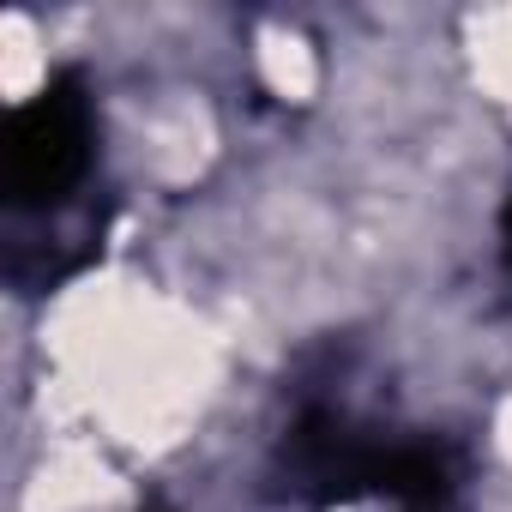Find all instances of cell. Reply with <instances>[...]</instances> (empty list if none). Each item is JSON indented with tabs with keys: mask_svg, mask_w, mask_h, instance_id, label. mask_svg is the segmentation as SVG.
I'll return each mask as SVG.
<instances>
[{
	"mask_svg": "<svg viewBox=\"0 0 512 512\" xmlns=\"http://www.w3.org/2000/svg\"><path fill=\"white\" fill-rule=\"evenodd\" d=\"M500 235H506V266H512V205H506V223H500Z\"/></svg>",
	"mask_w": 512,
	"mask_h": 512,
	"instance_id": "obj_2",
	"label": "cell"
},
{
	"mask_svg": "<svg viewBox=\"0 0 512 512\" xmlns=\"http://www.w3.org/2000/svg\"><path fill=\"white\" fill-rule=\"evenodd\" d=\"M91 163V103L79 79H55L7 121V193L19 205H55Z\"/></svg>",
	"mask_w": 512,
	"mask_h": 512,
	"instance_id": "obj_1",
	"label": "cell"
}]
</instances>
